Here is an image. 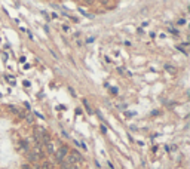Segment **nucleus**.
<instances>
[{"label": "nucleus", "instance_id": "39448f33", "mask_svg": "<svg viewBox=\"0 0 190 169\" xmlns=\"http://www.w3.org/2000/svg\"><path fill=\"white\" fill-rule=\"evenodd\" d=\"M165 68H167V70H168L169 73H175V70H174V68H171V66H167Z\"/></svg>", "mask_w": 190, "mask_h": 169}, {"label": "nucleus", "instance_id": "0eeeda50", "mask_svg": "<svg viewBox=\"0 0 190 169\" xmlns=\"http://www.w3.org/2000/svg\"><path fill=\"white\" fill-rule=\"evenodd\" d=\"M36 169H40V168H39V166H36Z\"/></svg>", "mask_w": 190, "mask_h": 169}, {"label": "nucleus", "instance_id": "7ed1b4c3", "mask_svg": "<svg viewBox=\"0 0 190 169\" xmlns=\"http://www.w3.org/2000/svg\"><path fill=\"white\" fill-rule=\"evenodd\" d=\"M27 157H28V160H30V162H34V163H36L37 160H39V159H37L36 156L33 154V153H27Z\"/></svg>", "mask_w": 190, "mask_h": 169}, {"label": "nucleus", "instance_id": "20e7f679", "mask_svg": "<svg viewBox=\"0 0 190 169\" xmlns=\"http://www.w3.org/2000/svg\"><path fill=\"white\" fill-rule=\"evenodd\" d=\"M83 106L86 107L88 113H89V114H92V110H91V107H89V104H88V101H83Z\"/></svg>", "mask_w": 190, "mask_h": 169}, {"label": "nucleus", "instance_id": "423d86ee", "mask_svg": "<svg viewBox=\"0 0 190 169\" xmlns=\"http://www.w3.org/2000/svg\"><path fill=\"white\" fill-rule=\"evenodd\" d=\"M21 169H31V166H30V165H22Z\"/></svg>", "mask_w": 190, "mask_h": 169}, {"label": "nucleus", "instance_id": "f03ea898", "mask_svg": "<svg viewBox=\"0 0 190 169\" xmlns=\"http://www.w3.org/2000/svg\"><path fill=\"white\" fill-rule=\"evenodd\" d=\"M70 156H71V157H73V159L76 160V163H79V162H83V160H82V156H80V154H79L77 151H71V154H70Z\"/></svg>", "mask_w": 190, "mask_h": 169}, {"label": "nucleus", "instance_id": "f257e3e1", "mask_svg": "<svg viewBox=\"0 0 190 169\" xmlns=\"http://www.w3.org/2000/svg\"><path fill=\"white\" fill-rule=\"evenodd\" d=\"M54 154H55L57 162H62V160L66 159V156L68 154V147H67V146H61Z\"/></svg>", "mask_w": 190, "mask_h": 169}]
</instances>
